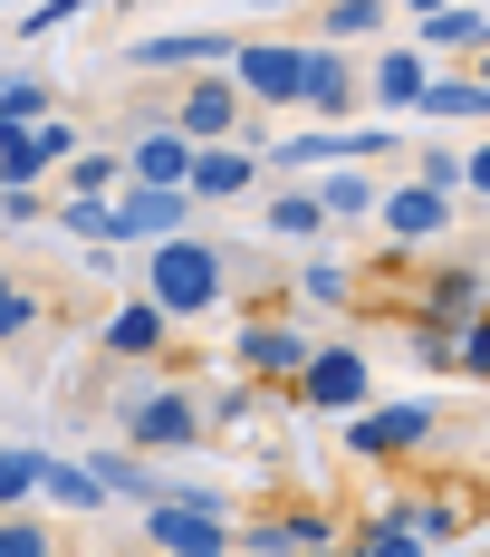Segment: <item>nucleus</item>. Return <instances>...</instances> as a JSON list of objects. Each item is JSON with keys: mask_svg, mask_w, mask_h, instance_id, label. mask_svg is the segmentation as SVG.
Listing matches in <instances>:
<instances>
[{"mask_svg": "<svg viewBox=\"0 0 490 557\" xmlns=\"http://www.w3.org/2000/svg\"><path fill=\"white\" fill-rule=\"evenodd\" d=\"M424 39H433V49H481V39H490L481 0H452V10H433V20H424Z\"/></svg>", "mask_w": 490, "mask_h": 557, "instance_id": "nucleus-25", "label": "nucleus"}, {"mask_svg": "<svg viewBox=\"0 0 490 557\" xmlns=\"http://www.w3.org/2000/svg\"><path fill=\"white\" fill-rule=\"evenodd\" d=\"M433 87V67H424V49H384L376 58V107L384 115H414V97Z\"/></svg>", "mask_w": 490, "mask_h": 557, "instance_id": "nucleus-19", "label": "nucleus"}, {"mask_svg": "<svg viewBox=\"0 0 490 557\" xmlns=\"http://www.w3.org/2000/svg\"><path fill=\"white\" fill-rule=\"evenodd\" d=\"M68 20H87V0H29V10H20V39H49Z\"/></svg>", "mask_w": 490, "mask_h": 557, "instance_id": "nucleus-32", "label": "nucleus"}, {"mask_svg": "<svg viewBox=\"0 0 490 557\" xmlns=\"http://www.w3.org/2000/svg\"><path fill=\"white\" fill-rule=\"evenodd\" d=\"M298 288H308V298H327V308H336V298H346V270H336V260H308V270H298Z\"/></svg>", "mask_w": 490, "mask_h": 557, "instance_id": "nucleus-36", "label": "nucleus"}, {"mask_svg": "<svg viewBox=\"0 0 490 557\" xmlns=\"http://www.w3.org/2000/svg\"><path fill=\"white\" fill-rule=\"evenodd\" d=\"M231 97L241 107H289L298 97V39H231Z\"/></svg>", "mask_w": 490, "mask_h": 557, "instance_id": "nucleus-4", "label": "nucleus"}, {"mask_svg": "<svg viewBox=\"0 0 490 557\" xmlns=\"http://www.w3.org/2000/svg\"><path fill=\"white\" fill-rule=\"evenodd\" d=\"M145 539H155L163 557H231V519H212V509H173V500H155V509H145Z\"/></svg>", "mask_w": 490, "mask_h": 557, "instance_id": "nucleus-11", "label": "nucleus"}, {"mask_svg": "<svg viewBox=\"0 0 490 557\" xmlns=\"http://www.w3.org/2000/svg\"><path fill=\"white\" fill-rule=\"evenodd\" d=\"M39 212H49V202H39V183H0V222H10V231H29Z\"/></svg>", "mask_w": 490, "mask_h": 557, "instance_id": "nucleus-34", "label": "nucleus"}, {"mask_svg": "<svg viewBox=\"0 0 490 557\" xmlns=\"http://www.w3.org/2000/svg\"><path fill=\"white\" fill-rule=\"evenodd\" d=\"M433 10H452V0H404V20H433Z\"/></svg>", "mask_w": 490, "mask_h": 557, "instance_id": "nucleus-39", "label": "nucleus"}, {"mask_svg": "<svg viewBox=\"0 0 490 557\" xmlns=\"http://www.w3.org/2000/svg\"><path fill=\"white\" fill-rule=\"evenodd\" d=\"M384 20H394L384 0H327V39H376Z\"/></svg>", "mask_w": 490, "mask_h": 557, "instance_id": "nucleus-28", "label": "nucleus"}, {"mask_svg": "<svg viewBox=\"0 0 490 557\" xmlns=\"http://www.w3.org/2000/svg\"><path fill=\"white\" fill-rule=\"evenodd\" d=\"M183 173H193V145H183L173 125H145V135H135V154H125V183H155V193H183Z\"/></svg>", "mask_w": 490, "mask_h": 557, "instance_id": "nucleus-15", "label": "nucleus"}, {"mask_svg": "<svg viewBox=\"0 0 490 557\" xmlns=\"http://www.w3.org/2000/svg\"><path fill=\"white\" fill-rule=\"evenodd\" d=\"M298 548V539H289V519H260V529H250V557H289Z\"/></svg>", "mask_w": 490, "mask_h": 557, "instance_id": "nucleus-38", "label": "nucleus"}, {"mask_svg": "<svg viewBox=\"0 0 490 557\" xmlns=\"http://www.w3.org/2000/svg\"><path fill=\"white\" fill-rule=\"evenodd\" d=\"M125 443L135 451H183V443H203V394H135V413H125Z\"/></svg>", "mask_w": 490, "mask_h": 557, "instance_id": "nucleus-8", "label": "nucleus"}, {"mask_svg": "<svg viewBox=\"0 0 490 557\" xmlns=\"http://www.w3.org/2000/svg\"><path fill=\"white\" fill-rule=\"evenodd\" d=\"M308 346H318L308 327H241L231 356H241V375H250V385H289V375L308 366Z\"/></svg>", "mask_w": 490, "mask_h": 557, "instance_id": "nucleus-12", "label": "nucleus"}, {"mask_svg": "<svg viewBox=\"0 0 490 557\" xmlns=\"http://www.w3.org/2000/svg\"><path fill=\"white\" fill-rule=\"evenodd\" d=\"M462 318H490V288H481L471 260L433 270V288H424V327H462Z\"/></svg>", "mask_w": 490, "mask_h": 557, "instance_id": "nucleus-16", "label": "nucleus"}, {"mask_svg": "<svg viewBox=\"0 0 490 557\" xmlns=\"http://www.w3.org/2000/svg\"><path fill=\"white\" fill-rule=\"evenodd\" d=\"M29 318H39V298H29V288H10V270H0V336H20Z\"/></svg>", "mask_w": 490, "mask_h": 557, "instance_id": "nucleus-35", "label": "nucleus"}, {"mask_svg": "<svg viewBox=\"0 0 490 557\" xmlns=\"http://www.w3.org/2000/svg\"><path fill=\"white\" fill-rule=\"evenodd\" d=\"M289 385H298V404H318V413H336V423H346V413H366L376 366H366L356 346H308V366H298Z\"/></svg>", "mask_w": 490, "mask_h": 557, "instance_id": "nucleus-2", "label": "nucleus"}, {"mask_svg": "<svg viewBox=\"0 0 490 557\" xmlns=\"http://www.w3.org/2000/svg\"><path fill=\"white\" fill-rule=\"evenodd\" d=\"M414 366H433V375H452V327H414Z\"/></svg>", "mask_w": 490, "mask_h": 557, "instance_id": "nucleus-37", "label": "nucleus"}, {"mask_svg": "<svg viewBox=\"0 0 490 557\" xmlns=\"http://www.w3.org/2000/svg\"><path fill=\"white\" fill-rule=\"evenodd\" d=\"M39 491H49L58 509H107V491L87 481V461H58V451H49V471H39Z\"/></svg>", "mask_w": 490, "mask_h": 557, "instance_id": "nucleus-26", "label": "nucleus"}, {"mask_svg": "<svg viewBox=\"0 0 490 557\" xmlns=\"http://www.w3.org/2000/svg\"><path fill=\"white\" fill-rule=\"evenodd\" d=\"M356 557H433V548H424V539H414V529H404V519H394V509H384L376 529H366V539H356Z\"/></svg>", "mask_w": 490, "mask_h": 557, "instance_id": "nucleus-30", "label": "nucleus"}, {"mask_svg": "<svg viewBox=\"0 0 490 557\" xmlns=\"http://www.w3.org/2000/svg\"><path fill=\"white\" fill-rule=\"evenodd\" d=\"M39 471H49V451H39V443H0V519L39 500Z\"/></svg>", "mask_w": 490, "mask_h": 557, "instance_id": "nucleus-22", "label": "nucleus"}, {"mask_svg": "<svg viewBox=\"0 0 490 557\" xmlns=\"http://www.w3.org/2000/svg\"><path fill=\"white\" fill-rule=\"evenodd\" d=\"M39 115H58L49 77H29V67H0V145H10V135H29Z\"/></svg>", "mask_w": 490, "mask_h": 557, "instance_id": "nucleus-18", "label": "nucleus"}, {"mask_svg": "<svg viewBox=\"0 0 490 557\" xmlns=\"http://www.w3.org/2000/svg\"><path fill=\"white\" fill-rule=\"evenodd\" d=\"M433 433H442L433 404H366V413H346V451H356V461L414 451V443H433Z\"/></svg>", "mask_w": 490, "mask_h": 557, "instance_id": "nucleus-7", "label": "nucleus"}, {"mask_svg": "<svg viewBox=\"0 0 490 557\" xmlns=\"http://www.w3.org/2000/svg\"><path fill=\"white\" fill-rule=\"evenodd\" d=\"M270 240H327V212H318V193H270Z\"/></svg>", "mask_w": 490, "mask_h": 557, "instance_id": "nucleus-23", "label": "nucleus"}, {"mask_svg": "<svg viewBox=\"0 0 490 557\" xmlns=\"http://www.w3.org/2000/svg\"><path fill=\"white\" fill-rule=\"evenodd\" d=\"M135 67H231V39L221 29H155V39H135Z\"/></svg>", "mask_w": 490, "mask_h": 557, "instance_id": "nucleus-14", "label": "nucleus"}, {"mask_svg": "<svg viewBox=\"0 0 490 557\" xmlns=\"http://www.w3.org/2000/svg\"><path fill=\"white\" fill-rule=\"evenodd\" d=\"M0 557H58V548H49V519L10 509V519H0Z\"/></svg>", "mask_w": 490, "mask_h": 557, "instance_id": "nucleus-31", "label": "nucleus"}, {"mask_svg": "<svg viewBox=\"0 0 490 557\" xmlns=\"http://www.w3.org/2000/svg\"><path fill=\"white\" fill-rule=\"evenodd\" d=\"M58 173H68V202H115L125 193V154H97V145H77Z\"/></svg>", "mask_w": 490, "mask_h": 557, "instance_id": "nucleus-20", "label": "nucleus"}, {"mask_svg": "<svg viewBox=\"0 0 490 557\" xmlns=\"http://www.w3.org/2000/svg\"><path fill=\"white\" fill-rule=\"evenodd\" d=\"M289 107H308L318 125H346V115H356V67L336 49H298V97H289Z\"/></svg>", "mask_w": 490, "mask_h": 557, "instance_id": "nucleus-10", "label": "nucleus"}, {"mask_svg": "<svg viewBox=\"0 0 490 557\" xmlns=\"http://www.w3.org/2000/svg\"><path fill=\"white\" fill-rule=\"evenodd\" d=\"M250 183H260V135L203 145V154H193V173H183V193H193V202H241Z\"/></svg>", "mask_w": 490, "mask_h": 557, "instance_id": "nucleus-9", "label": "nucleus"}, {"mask_svg": "<svg viewBox=\"0 0 490 557\" xmlns=\"http://www.w3.org/2000/svg\"><path fill=\"white\" fill-rule=\"evenodd\" d=\"M308 557H356V548H308Z\"/></svg>", "mask_w": 490, "mask_h": 557, "instance_id": "nucleus-41", "label": "nucleus"}, {"mask_svg": "<svg viewBox=\"0 0 490 557\" xmlns=\"http://www.w3.org/2000/svg\"><path fill=\"white\" fill-rule=\"evenodd\" d=\"M193 231V193H155V183H125L107 202V250H145V240H173Z\"/></svg>", "mask_w": 490, "mask_h": 557, "instance_id": "nucleus-3", "label": "nucleus"}, {"mask_svg": "<svg viewBox=\"0 0 490 557\" xmlns=\"http://www.w3.org/2000/svg\"><path fill=\"white\" fill-rule=\"evenodd\" d=\"M145 298H155L163 318H212L221 298H231V260H221L212 240H193V231L145 240Z\"/></svg>", "mask_w": 490, "mask_h": 557, "instance_id": "nucleus-1", "label": "nucleus"}, {"mask_svg": "<svg viewBox=\"0 0 490 557\" xmlns=\"http://www.w3.org/2000/svg\"><path fill=\"white\" fill-rule=\"evenodd\" d=\"M376 222L394 231V240H442V231H452V202L424 193V183H394V193H376Z\"/></svg>", "mask_w": 490, "mask_h": 557, "instance_id": "nucleus-13", "label": "nucleus"}, {"mask_svg": "<svg viewBox=\"0 0 490 557\" xmlns=\"http://www.w3.org/2000/svg\"><path fill=\"white\" fill-rule=\"evenodd\" d=\"M163 336H173V318H163L155 298H125L107 318V356H125V366H145V356H163Z\"/></svg>", "mask_w": 490, "mask_h": 557, "instance_id": "nucleus-17", "label": "nucleus"}, {"mask_svg": "<svg viewBox=\"0 0 490 557\" xmlns=\"http://www.w3.org/2000/svg\"><path fill=\"white\" fill-rule=\"evenodd\" d=\"M29 145H39V164H68V154H77V125H68V115H39V125H29Z\"/></svg>", "mask_w": 490, "mask_h": 557, "instance_id": "nucleus-33", "label": "nucleus"}, {"mask_svg": "<svg viewBox=\"0 0 490 557\" xmlns=\"http://www.w3.org/2000/svg\"><path fill=\"white\" fill-rule=\"evenodd\" d=\"M414 183H424V193H442V202H452V193H471V183H462V154H452V145H424V154H414Z\"/></svg>", "mask_w": 490, "mask_h": 557, "instance_id": "nucleus-29", "label": "nucleus"}, {"mask_svg": "<svg viewBox=\"0 0 490 557\" xmlns=\"http://www.w3.org/2000/svg\"><path fill=\"white\" fill-rule=\"evenodd\" d=\"M394 519H404V529H414L424 548H452V539L471 529V519H462V509H452V500H414V509H394Z\"/></svg>", "mask_w": 490, "mask_h": 557, "instance_id": "nucleus-27", "label": "nucleus"}, {"mask_svg": "<svg viewBox=\"0 0 490 557\" xmlns=\"http://www.w3.org/2000/svg\"><path fill=\"white\" fill-rule=\"evenodd\" d=\"M163 125H173V135L203 154V145H231V135H250V107L231 97V77H193V87H183V107L163 115Z\"/></svg>", "mask_w": 490, "mask_h": 557, "instance_id": "nucleus-6", "label": "nucleus"}, {"mask_svg": "<svg viewBox=\"0 0 490 557\" xmlns=\"http://www.w3.org/2000/svg\"><path fill=\"white\" fill-rule=\"evenodd\" d=\"M376 154H394V125H308V135L270 145L279 173H298V164H376Z\"/></svg>", "mask_w": 490, "mask_h": 557, "instance_id": "nucleus-5", "label": "nucleus"}, {"mask_svg": "<svg viewBox=\"0 0 490 557\" xmlns=\"http://www.w3.org/2000/svg\"><path fill=\"white\" fill-rule=\"evenodd\" d=\"M376 193H384V183H366V173H327V183H318V212H327V222H366Z\"/></svg>", "mask_w": 490, "mask_h": 557, "instance_id": "nucleus-24", "label": "nucleus"}, {"mask_svg": "<svg viewBox=\"0 0 490 557\" xmlns=\"http://www.w3.org/2000/svg\"><path fill=\"white\" fill-rule=\"evenodd\" d=\"M241 10H298V0H241Z\"/></svg>", "mask_w": 490, "mask_h": 557, "instance_id": "nucleus-40", "label": "nucleus"}, {"mask_svg": "<svg viewBox=\"0 0 490 557\" xmlns=\"http://www.w3.org/2000/svg\"><path fill=\"white\" fill-rule=\"evenodd\" d=\"M414 115H442V125H481V115H490V87H481V77H433V87L414 97Z\"/></svg>", "mask_w": 490, "mask_h": 557, "instance_id": "nucleus-21", "label": "nucleus"}]
</instances>
